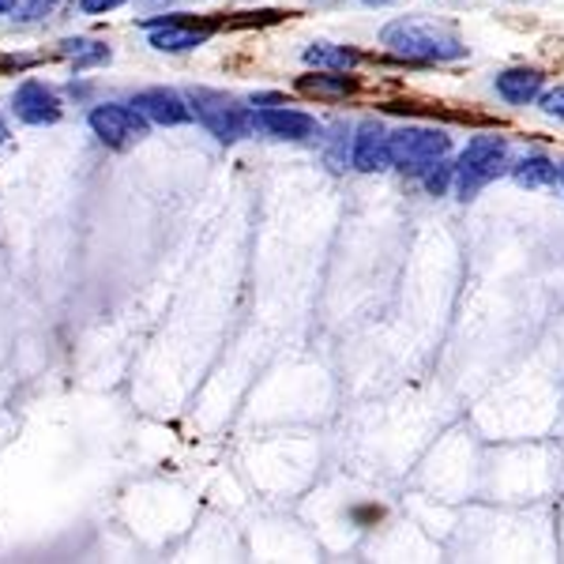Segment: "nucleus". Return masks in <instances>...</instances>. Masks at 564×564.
Returning <instances> with one entry per match:
<instances>
[{
	"label": "nucleus",
	"mask_w": 564,
	"mask_h": 564,
	"mask_svg": "<svg viewBox=\"0 0 564 564\" xmlns=\"http://www.w3.org/2000/svg\"><path fill=\"white\" fill-rule=\"evenodd\" d=\"M380 42L388 45L395 57L422 61V65H444V61H463L467 45L452 26L433 20H391L380 31Z\"/></svg>",
	"instance_id": "obj_1"
},
{
	"label": "nucleus",
	"mask_w": 564,
	"mask_h": 564,
	"mask_svg": "<svg viewBox=\"0 0 564 564\" xmlns=\"http://www.w3.org/2000/svg\"><path fill=\"white\" fill-rule=\"evenodd\" d=\"M452 151V135L444 129H422V124H406V129L391 132V166L399 174L425 177L436 162H444Z\"/></svg>",
	"instance_id": "obj_2"
},
{
	"label": "nucleus",
	"mask_w": 564,
	"mask_h": 564,
	"mask_svg": "<svg viewBox=\"0 0 564 564\" xmlns=\"http://www.w3.org/2000/svg\"><path fill=\"white\" fill-rule=\"evenodd\" d=\"M508 170V143L500 135H475L456 162V193L459 199H475L489 181Z\"/></svg>",
	"instance_id": "obj_3"
},
{
	"label": "nucleus",
	"mask_w": 564,
	"mask_h": 564,
	"mask_svg": "<svg viewBox=\"0 0 564 564\" xmlns=\"http://www.w3.org/2000/svg\"><path fill=\"white\" fill-rule=\"evenodd\" d=\"M193 117L215 135L218 143H238L249 132H257V113H249L245 106H238L234 98L218 95V90H193L188 95Z\"/></svg>",
	"instance_id": "obj_4"
},
{
	"label": "nucleus",
	"mask_w": 564,
	"mask_h": 564,
	"mask_svg": "<svg viewBox=\"0 0 564 564\" xmlns=\"http://www.w3.org/2000/svg\"><path fill=\"white\" fill-rule=\"evenodd\" d=\"M90 132H95L106 148L124 151V148H132V143H140L143 135H148V117H143L135 106L109 102V106L90 109Z\"/></svg>",
	"instance_id": "obj_5"
},
{
	"label": "nucleus",
	"mask_w": 564,
	"mask_h": 564,
	"mask_svg": "<svg viewBox=\"0 0 564 564\" xmlns=\"http://www.w3.org/2000/svg\"><path fill=\"white\" fill-rule=\"evenodd\" d=\"M151 31V45L162 53H185V50H196L212 39V31L218 23H188L181 15H170V20H148L143 23Z\"/></svg>",
	"instance_id": "obj_6"
},
{
	"label": "nucleus",
	"mask_w": 564,
	"mask_h": 564,
	"mask_svg": "<svg viewBox=\"0 0 564 564\" xmlns=\"http://www.w3.org/2000/svg\"><path fill=\"white\" fill-rule=\"evenodd\" d=\"M350 162H354L358 174H380V170L391 166V132L384 129V124H377V121L358 124Z\"/></svg>",
	"instance_id": "obj_7"
},
{
	"label": "nucleus",
	"mask_w": 564,
	"mask_h": 564,
	"mask_svg": "<svg viewBox=\"0 0 564 564\" xmlns=\"http://www.w3.org/2000/svg\"><path fill=\"white\" fill-rule=\"evenodd\" d=\"M132 106L154 124H185V121H193V106H188L177 90H166V87L140 90V95L132 98Z\"/></svg>",
	"instance_id": "obj_8"
},
{
	"label": "nucleus",
	"mask_w": 564,
	"mask_h": 564,
	"mask_svg": "<svg viewBox=\"0 0 564 564\" xmlns=\"http://www.w3.org/2000/svg\"><path fill=\"white\" fill-rule=\"evenodd\" d=\"M15 117L26 124H53L61 121V98L53 90H45L39 79H26V84L15 90Z\"/></svg>",
	"instance_id": "obj_9"
},
{
	"label": "nucleus",
	"mask_w": 564,
	"mask_h": 564,
	"mask_svg": "<svg viewBox=\"0 0 564 564\" xmlns=\"http://www.w3.org/2000/svg\"><path fill=\"white\" fill-rule=\"evenodd\" d=\"M257 129L275 135V140H308V135H316V117L302 113V109L271 106L257 113Z\"/></svg>",
	"instance_id": "obj_10"
},
{
	"label": "nucleus",
	"mask_w": 564,
	"mask_h": 564,
	"mask_svg": "<svg viewBox=\"0 0 564 564\" xmlns=\"http://www.w3.org/2000/svg\"><path fill=\"white\" fill-rule=\"evenodd\" d=\"M542 72L539 68H508L497 76V95L512 106H527L542 95Z\"/></svg>",
	"instance_id": "obj_11"
},
{
	"label": "nucleus",
	"mask_w": 564,
	"mask_h": 564,
	"mask_svg": "<svg viewBox=\"0 0 564 564\" xmlns=\"http://www.w3.org/2000/svg\"><path fill=\"white\" fill-rule=\"evenodd\" d=\"M302 57H305V65L327 68V72H350L361 65L358 50H350V45H332V42H313Z\"/></svg>",
	"instance_id": "obj_12"
},
{
	"label": "nucleus",
	"mask_w": 564,
	"mask_h": 564,
	"mask_svg": "<svg viewBox=\"0 0 564 564\" xmlns=\"http://www.w3.org/2000/svg\"><path fill=\"white\" fill-rule=\"evenodd\" d=\"M512 177L520 181L523 188H545L557 181V166H553L545 154H527V159H520L512 166Z\"/></svg>",
	"instance_id": "obj_13"
},
{
	"label": "nucleus",
	"mask_w": 564,
	"mask_h": 564,
	"mask_svg": "<svg viewBox=\"0 0 564 564\" xmlns=\"http://www.w3.org/2000/svg\"><path fill=\"white\" fill-rule=\"evenodd\" d=\"M297 90L302 95H313V98H347L358 90V79L354 76H302L297 79Z\"/></svg>",
	"instance_id": "obj_14"
},
{
	"label": "nucleus",
	"mask_w": 564,
	"mask_h": 564,
	"mask_svg": "<svg viewBox=\"0 0 564 564\" xmlns=\"http://www.w3.org/2000/svg\"><path fill=\"white\" fill-rule=\"evenodd\" d=\"M61 53H68L72 61H76V68H87V65H102L109 61V50L98 42H87V39H76V42H65L61 45Z\"/></svg>",
	"instance_id": "obj_15"
},
{
	"label": "nucleus",
	"mask_w": 564,
	"mask_h": 564,
	"mask_svg": "<svg viewBox=\"0 0 564 564\" xmlns=\"http://www.w3.org/2000/svg\"><path fill=\"white\" fill-rule=\"evenodd\" d=\"M422 181H425V188H430L433 196H444V193H448L452 181H456V166H452V162L444 159V162H436V166Z\"/></svg>",
	"instance_id": "obj_16"
},
{
	"label": "nucleus",
	"mask_w": 564,
	"mask_h": 564,
	"mask_svg": "<svg viewBox=\"0 0 564 564\" xmlns=\"http://www.w3.org/2000/svg\"><path fill=\"white\" fill-rule=\"evenodd\" d=\"M542 113L550 117H564V87H553L542 95Z\"/></svg>",
	"instance_id": "obj_17"
},
{
	"label": "nucleus",
	"mask_w": 564,
	"mask_h": 564,
	"mask_svg": "<svg viewBox=\"0 0 564 564\" xmlns=\"http://www.w3.org/2000/svg\"><path fill=\"white\" fill-rule=\"evenodd\" d=\"M124 0H79V8H84L87 15H102V12H113V8H121Z\"/></svg>",
	"instance_id": "obj_18"
},
{
	"label": "nucleus",
	"mask_w": 564,
	"mask_h": 564,
	"mask_svg": "<svg viewBox=\"0 0 564 564\" xmlns=\"http://www.w3.org/2000/svg\"><path fill=\"white\" fill-rule=\"evenodd\" d=\"M53 4H57V0H26L20 20H39V15H42V12H50Z\"/></svg>",
	"instance_id": "obj_19"
},
{
	"label": "nucleus",
	"mask_w": 564,
	"mask_h": 564,
	"mask_svg": "<svg viewBox=\"0 0 564 564\" xmlns=\"http://www.w3.org/2000/svg\"><path fill=\"white\" fill-rule=\"evenodd\" d=\"M15 4H20V0H0V15H4V12H12Z\"/></svg>",
	"instance_id": "obj_20"
},
{
	"label": "nucleus",
	"mask_w": 564,
	"mask_h": 564,
	"mask_svg": "<svg viewBox=\"0 0 564 564\" xmlns=\"http://www.w3.org/2000/svg\"><path fill=\"white\" fill-rule=\"evenodd\" d=\"M557 181H561V185H564V162H561V166H557Z\"/></svg>",
	"instance_id": "obj_21"
},
{
	"label": "nucleus",
	"mask_w": 564,
	"mask_h": 564,
	"mask_svg": "<svg viewBox=\"0 0 564 564\" xmlns=\"http://www.w3.org/2000/svg\"><path fill=\"white\" fill-rule=\"evenodd\" d=\"M366 4H388V0H366Z\"/></svg>",
	"instance_id": "obj_22"
},
{
	"label": "nucleus",
	"mask_w": 564,
	"mask_h": 564,
	"mask_svg": "<svg viewBox=\"0 0 564 564\" xmlns=\"http://www.w3.org/2000/svg\"><path fill=\"white\" fill-rule=\"evenodd\" d=\"M151 4H162V0H151Z\"/></svg>",
	"instance_id": "obj_23"
}]
</instances>
